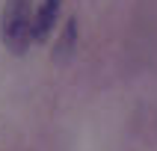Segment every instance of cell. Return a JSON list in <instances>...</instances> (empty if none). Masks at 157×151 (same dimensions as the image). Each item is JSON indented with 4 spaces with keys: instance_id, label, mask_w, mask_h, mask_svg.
I'll return each instance as SVG.
<instances>
[{
    "instance_id": "cell-3",
    "label": "cell",
    "mask_w": 157,
    "mask_h": 151,
    "mask_svg": "<svg viewBox=\"0 0 157 151\" xmlns=\"http://www.w3.org/2000/svg\"><path fill=\"white\" fill-rule=\"evenodd\" d=\"M71 47H74V21H68V24H65V36H62L59 47H56V59H62Z\"/></svg>"
},
{
    "instance_id": "cell-1",
    "label": "cell",
    "mask_w": 157,
    "mask_h": 151,
    "mask_svg": "<svg viewBox=\"0 0 157 151\" xmlns=\"http://www.w3.org/2000/svg\"><path fill=\"white\" fill-rule=\"evenodd\" d=\"M33 0H6L0 12V39L6 51L24 53L27 44L33 42Z\"/></svg>"
},
{
    "instance_id": "cell-2",
    "label": "cell",
    "mask_w": 157,
    "mask_h": 151,
    "mask_svg": "<svg viewBox=\"0 0 157 151\" xmlns=\"http://www.w3.org/2000/svg\"><path fill=\"white\" fill-rule=\"evenodd\" d=\"M56 21H59V0H42L33 15V42H48Z\"/></svg>"
}]
</instances>
